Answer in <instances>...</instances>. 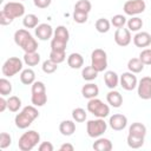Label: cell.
<instances>
[{"mask_svg":"<svg viewBox=\"0 0 151 151\" xmlns=\"http://www.w3.org/2000/svg\"><path fill=\"white\" fill-rule=\"evenodd\" d=\"M139 59L144 65H151V48H145L139 53Z\"/></svg>","mask_w":151,"mask_h":151,"instance_id":"42","label":"cell"},{"mask_svg":"<svg viewBox=\"0 0 151 151\" xmlns=\"http://www.w3.org/2000/svg\"><path fill=\"white\" fill-rule=\"evenodd\" d=\"M39 151H53L54 150V146L51 142H42L40 145H39Z\"/></svg>","mask_w":151,"mask_h":151,"instance_id":"45","label":"cell"},{"mask_svg":"<svg viewBox=\"0 0 151 151\" xmlns=\"http://www.w3.org/2000/svg\"><path fill=\"white\" fill-rule=\"evenodd\" d=\"M14 42L21 47L25 53L28 52H37L38 50V41L32 37V34L27 29H18L14 33Z\"/></svg>","mask_w":151,"mask_h":151,"instance_id":"2","label":"cell"},{"mask_svg":"<svg viewBox=\"0 0 151 151\" xmlns=\"http://www.w3.org/2000/svg\"><path fill=\"white\" fill-rule=\"evenodd\" d=\"M35 35L39 40H42V41H46L48 39H51L54 34V31L52 28V26L50 24H46V22H42V24H39L35 28Z\"/></svg>","mask_w":151,"mask_h":151,"instance_id":"15","label":"cell"},{"mask_svg":"<svg viewBox=\"0 0 151 151\" xmlns=\"http://www.w3.org/2000/svg\"><path fill=\"white\" fill-rule=\"evenodd\" d=\"M94 26L99 33H107L110 31V27H111V21H109L105 18H100L96 21Z\"/></svg>","mask_w":151,"mask_h":151,"instance_id":"31","label":"cell"},{"mask_svg":"<svg viewBox=\"0 0 151 151\" xmlns=\"http://www.w3.org/2000/svg\"><path fill=\"white\" fill-rule=\"evenodd\" d=\"M12 22H13V19L9 18V17L1 9V12H0V25L7 26V25H9V24H12Z\"/></svg>","mask_w":151,"mask_h":151,"instance_id":"43","label":"cell"},{"mask_svg":"<svg viewBox=\"0 0 151 151\" xmlns=\"http://www.w3.org/2000/svg\"><path fill=\"white\" fill-rule=\"evenodd\" d=\"M106 100L112 107H120L123 104V96L118 91L111 90L106 94Z\"/></svg>","mask_w":151,"mask_h":151,"instance_id":"20","label":"cell"},{"mask_svg":"<svg viewBox=\"0 0 151 151\" xmlns=\"http://www.w3.org/2000/svg\"><path fill=\"white\" fill-rule=\"evenodd\" d=\"M12 92V83L7 79V78H1L0 79V94L6 97L9 96Z\"/></svg>","mask_w":151,"mask_h":151,"instance_id":"33","label":"cell"},{"mask_svg":"<svg viewBox=\"0 0 151 151\" xmlns=\"http://www.w3.org/2000/svg\"><path fill=\"white\" fill-rule=\"evenodd\" d=\"M98 71H96L91 65L90 66H86V67H84L83 68V71H81V77H83V79L84 80H86V81H92V80H94L97 77H98Z\"/></svg>","mask_w":151,"mask_h":151,"instance_id":"28","label":"cell"},{"mask_svg":"<svg viewBox=\"0 0 151 151\" xmlns=\"http://www.w3.org/2000/svg\"><path fill=\"white\" fill-rule=\"evenodd\" d=\"M52 0H33V4L38 8H47L51 5Z\"/></svg>","mask_w":151,"mask_h":151,"instance_id":"44","label":"cell"},{"mask_svg":"<svg viewBox=\"0 0 151 151\" xmlns=\"http://www.w3.org/2000/svg\"><path fill=\"white\" fill-rule=\"evenodd\" d=\"M2 11L13 20L15 18H20L25 14V6L21 2H17V1H9L7 2L4 7Z\"/></svg>","mask_w":151,"mask_h":151,"instance_id":"11","label":"cell"},{"mask_svg":"<svg viewBox=\"0 0 151 151\" xmlns=\"http://www.w3.org/2000/svg\"><path fill=\"white\" fill-rule=\"evenodd\" d=\"M137 94L143 100L151 99V77H143L138 81Z\"/></svg>","mask_w":151,"mask_h":151,"instance_id":"12","label":"cell"},{"mask_svg":"<svg viewBox=\"0 0 151 151\" xmlns=\"http://www.w3.org/2000/svg\"><path fill=\"white\" fill-rule=\"evenodd\" d=\"M126 25L131 32H138L143 27V20L139 17H132L126 21Z\"/></svg>","mask_w":151,"mask_h":151,"instance_id":"29","label":"cell"},{"mask_svg":"<svg viewBox=\"0 0 151 151\" xmlns=\"http://www.w3.org/2000/svg\"><path fill=\"white\" fill-rule=\"evenodd\" d=\"M50 59L57 64H60L66 59V53H65V51H51Z\"/></svg>","mask_w":151,"mask_h":151,"instance_id":"39","label":"cell"},{"mask_svg":"<svg viewBox=\"0 0 151 151\" xmlns=\"http://www.w3.org/2000/svg\"><path fill=\"white\" fill-rule=\"evenodd\" d=\"M87 111L96 116L97 118H105L110 114V107L107 104H104L98 98L88 99L87 103Z\"/></svg>","mask_w":151,"mask_h":151,"instance_id":"8","label":"cell"},{"mask_svg":"<svg viewBox=\"0 0 151 151\" xmlns=\"http://www.w3.org/2000/svg\"><path fill=\"white\" fill-rule=\"evenodd\" d=\"M125 24H126V18L123 14H116L111 18V25H113V27L116 28L124 27Z\"/></svg>","mask_w":151,"mask_h":151,"instance_id":"38","label":"cell"},{"mask_svg":"<svg viewBox=\"0 0 151 151\" xmlns=\"http://www.w3.org/2000/svg\"><path fill=\"white\" fill-rule=\"evenodd\" d=\"M21 1H25V0H21Z\"/></svg>","mask_w":151,"mask_h":151,"instance_id":"48","label":"cell"},{"mask_svg":"<svg viewBox=\"0 0 151 151\" xmlns=\"http://www.w3.org/2000/svg\"><path fill=\"white\" fill-rule=\"evenodd\" d=\"M22 25L26 28H35L39 25V19L35 14H27L22 19Z\"/></svg>","mask_w":151,"mask_h":151,"instance_id":"30","label":"cell"},{"mask_svg":"<svg viewBox=\"0 0 151 151\" xmlns=\"http://www.w3.org/2000/svg\"><path fill=\"white\" fill-rule=\"evenodd\" d=\"M126 142H127V145L131 149H139L144 145V138L136 137V136H132V134H127Z\"/></svg>","mask_w":151,"mask_h":151,"instance_id":"32","label":"cell"},{"mask_svg":"<svg viewBox=\"0 0 151 151\" xmlns=\"http://www.w3.org/2000/svg\"><path fill=\"white\" fill-rule=\"evenodd\" d=\"M146 8V4L144 0H127L124 5H123V11L126 15H138L140 13H143Z\"/></svg>","mask_w":151,"mask_h":151,"instance_id":"10","label":"cell"},{"mask_svg":"<svg viewBox=\"0 0 151 151\" xmlns=\"http://www.w3.org/2000/svg\"><path fill=\"white\" fill-rule=\"evenodd\" d=\"M39 117V111L37 106L34 105H27L25 106L14 118L15 126L20 130L27 129L37 118Z\"/></svg>","mask_w":151,"mask_h":151,"instance_id":"1","label":"cell"},{"mask_svg":"<svg viewBox=\"0 0 151 151\" xmlns=\"http://www.w3.org/2000/svg\"><path fill=\"white\" fill-rule=\"evenodd\" d=\"M68 39H70L68 29L63 25L58 26L54 29V34L51 40V51H65Z\"/></svg>","mask_w":151,"mask_h":151,"instance_id":"3","label":"cell"},{"mask_svg":"<svg viewBox=\"0 0 151 151\" xmlns=\"http://www.w3.org/2000/svg\"><path fill=\"white\" fill-rule=\"evenodd\" d=\"M7 103H8V110L11 112H18L19 109L21 107V99L17 96H11L7 99Z\"/></svg>","mask_w":151,"mask_h":151,"instance_id":"34","label":"cell"},{"mask_svg":"<svg viewBox=\"0 0 151 151\" xmlns=\"http://www.w3.org/2000/svg\"><path fill=\"white\" fill-rule=\"evenodd\" d=\"M20 81L24 85H32L35 81V73L32 68H25L20 73Z\"/></svg>","mask_w":151,"mask_h":151,"instance_id":"25","label":"cell"},{"mask_svg":"<svg viewBox=\"0 0 151 151\" xmlns=\"http://www.w3.org/2000/svg\"><path fill=\"white\" fill-rule=\"evenodd\" d=\"M88 19V13H84V12H80V11H73V20L77 22V24H84L86 22Z\"/></svg>","mask_w":151,"mask_h":151,"instance_id":"41","label":"cell"},{"mask_svg":"<svg viewBox=\"0 0 151 151\" xmlns=\"http://www.w3.org/2000/svg\"><path fill=\"white\" fill-rule=\"evenodd\" d=\"M24 63L27 66H37L40 63V54L38 52H28L24 55Z\"/></svg>","mask_w":151,"mask_h":151,"instance_id":"27","label":"cell"},{"mask_svg":"<svg viewBox=\"0 0 151 151\" xmlns=\"http://www.w3.org/2000/svg\"><path fill=\"white\" fill-rule=\"evenodd\" d=\"M127 68L132 73H140L144 70V64L139 58H131L127 61Z\"/></svg>","mask_w":151,"mask_h":151,"instance_id":"26","label":"cell"},{"mask_svg":"<svg viewBox=\"0 0 151 151\" xmlns=\"http://www.w3.org/2000/svg\"><path fill=\"white\" fill-rule=\"evenodd\" d=\"M20 71H22V60L19 59L18 57H9L2 64V67H1L2 76L7 77V78L14 77Z\"/></svg>","mask_w":151,"mask_h":151,"instance_id":"7","label":"cell"},{"mask_svg":"<svg viewBox=\"0 0 151 151\" xmlns=\"http://www.w3.org/2000/svg\"><path fill=\"white\" fill-rule=\"evenodd\" d=\"M91 66L98 71L104 72L107 67V54L101 48H96L91 53Z\"/></svg>","mask_w":151,"mask_h":151,"instance_id":"9","label":"cell"},{"mask_svg":"<svg viewBox=\"0 0 151 151\" xmlns=\"http://www.w3.org/2000/svg\"><path fill=\"white\" fill-rule=\"evenodd\" d=\"M39 142H40V134L34 130H28L27 132H24L20 136L18 146L21 151H31L38 145Z\"/></svg>","mask_w":151,"mask_h":151,"instance_id":"4","label":"cell"},{"mask_svg":"<svg viewBox=\"0 0 151 151\" xmlns=\"http://www.w3.org/2000/svg\"><path fill=\"white\" fill-rule=\"evenodd\" d=\"M109 125L114 131H122L127 125V118H126V116H124L122 113H114L113 116L110 117Z\"/></svg>","mask_w":151,"mask_h":151,"instance_id":"16","label":"cell"},{"mask_svg":"<svg viewBox=\"0 0 151 151\" xmlns=\"http://www.w3.org/2000/svg\"><path fill=\"white\" fill-rule=\"evenodd\" d=\"M119 84L120 86L126 90V91H132L137 87L138 85V80H137V77L134 76V73L132 72H124L120 77H119Z\"/></svg>","mask_w":151,"mask_h":151,"instance_id":"14","label":"cell"},{"mask_svg":"<svg viewBox=\"0 0 151 151\" xmlns=\"http://www.w3.org/2000/svg\"><path fill=\"white\" fill-rule=\"evenodd\" d=\"M67 65L73 68V70H78L84 65V58L80 53H71L67 57Z\"/></svg>","mask_w":151,"mask_h":151,"instance_id":"23","label":"cell"},{"mask_svg":"<svg viewBox=\"0 0 151 151\" xmlns=\"http://www.w3.org/2000/svg\"><path fill=\"white\" fill-rule=\"evenodd\" d=\"M92 147L96 151H111L112 147H113V145H112V142L110 139L98 137L97 140L93 143Z\"/></svg>","mask_w":151,"mask_h":151,"instance_id":"22","label":"cell"},{"mask_svg":"<svg viewBox=\"0 0 151 151\" xmlns=\"http://www.w3.org/2000/svg\"><path fill=\"white\" fill-rule=\"evenodd\" d=\"M106 129H107V123L104 120V118L91 119V120H87L86 123V132H87V136L91 138L100 137L104 132H106Z\"/></svg>","mask_w":151,"mask_h":151,"instance_id":"6","label":"cell"},{"mask_svg":"<svg viewBox=\"0 0 151 151\" xmlns=\"http://www.w3.org/2000/svg\"><path fill=\"white\" fill-rule=\"evenodd\" d=\"M6 109H8L7 99H5L4 96H1V98H0V112H4Z\"/></svg>","mask_w":151,"mask_h":151,"instance_id":"46","label":"cell"},{"mask_svg":"<svg viewBox=\"0 0 151 151\" xmlns=\"http://www.w3.org/2000/svg\"><path fill=\"white\" fill-rule=\"evenodd\" d=\"M133 44L137 47H147L151 45V35L147 32H137L133 37Z\"/></svg>","mask_w":151,"mask_h":151,"instance_id":"17","label":"cell"},{"mask_svg":"<svg viewBox=\"0 0 151 151\" xmlns=\"http://www.w3.org/2000/svg\"><path fill=\"white\" fill-rule=\"evenodd\" d=\"M104 81L110 90H114L119 84V76L114 71H106L104 73Z\"/></svg>","mask_w":151,"mask_h":151,"instance_id":"19","label":"cell"},{"mask_svg":"<svg viewBox=\"0 0 151 151\" xmlns=\"http://www.w3.org/2000/svg\"><path fill=\"white\" fill-rule=\"evenodd\" d=\"M41 68H42V71H44L46 74H52V73H54V72L57 71L58 64L54 63V61L51 60V59H47V60H45V61L42 63Z\"/></svg>","mask_w":151,"mask_h":151,"instance_id":"36","label":"cell"},{"mask_svg":"<svg viewBox=\"0 0 151 151\" xmlns=\"http://www.w3.org/2000/svg\"><path fill=\"white\" fill-rule=\"evenodd\" d=\"M32 97L31 101L34 106H44L47 101V94H46V86L42 81H34L32 84Z\"/></svg>","mask_w":151,"mask_h":151,"instance_id":"5","label":"cell"},{"mask_svg":"<svg viewBox=\"0 0 151 151\" xmlns=\"http://www.w3.org/2000/svg\"><path fill=\"white\" fill-rule=\"evenodd\" d=\"M129 134L145 138V136H146V126L144 124H142V123H138V122L132 123L131 126L129 127Z\"/></svg>","mask_w":151,"mask_h":151,"instance_id":"24","label":"cell"},{"mask_svg":"<svg viewBox=\"0 0 151 151\" xmlns=\"http://www.w3.org/2000/svg\"><path fill=\"white\" fill-rule=\"evenodd\" d=\"M81 94L84 98L86 99H92V98H97V96L99 94V87L93 84V83H88L85 84L81 87Z\"/></svg>","mask_w":151,"mask_h":151,"instance_id":"18","label":"cell"},{"mask_svg":"<svg viewBox=\"0 0 151 151\" xmlns=\"http://www.w3.org/2000/svg\"><path fill=\"white\" fill-rule=\"evenodd\" d=\"M59 150H60V151H73V150H74V146H73L72 144H70V143H64V144L59 147Z\"/></svg>","mask_w":151,"mask_h":151,"instance_id":"47","label":"cell"},{"mask_svg":"<svg viewBox=\"0 0 151 151\" xmlns=\"http://www.w3.org/2000/svg\"><path fill=\"white\" fill-rule=\"evenodd\" d=\"M91 8H92V5L88 0H79L74 5L76 11H80V12H84V13H90Z\"/></svg>","mask_w":151,"mask_h":151,"instance_id":"37","label":"cell"},{"mask_svg":"<svg viewBox=\"0 0 151 151\" xmlns=\"http://www.w3.org/2000/svg\"><path fill=\"white\" fill-rule=\"evenodd\" d=\"M72 118H73V120L77 122V123H83V122L86 120L87 113H86V111H85L84 109L77 107V109H74V110L72 111Z\"/></svg>","mask_w":151,"mask_h":151,"instance_id":"35","label":"cell"},{"mask_svg":"<svg viewBox=\"0 0 151 151\" xmlns=\"http://www.w3.org/2000/svg\"><path fill=\"white\" fill-rule=\"evenodd\" d=\"M12 144V137L7 132H1L0 133V149H7Z\"/></svg>","mask_w":151,"mask_h":151,"instance_id":"40","label":"cell"},{"mask_svg":"<svg viewBox=\"0 0 151 151\" xmlns=\"http://www.w3.org/2000/svg\"><path fill=\"white\" fill-rule=\"evenodd\" d=\"M59 132L63 134V136H72L74 132H76V124L73 120H63L60 124H59Z\"/></svg>","mask_w":151,"mask_h":151,"instance_id":"21","label":"cell"},{"mask_svg":"<svg viewBox=\"0 0 151 151\" xmlns=\"http://www.w3.org/2000/svg\"><path fill=\"white\" fill-rule=\"evenodd\" d=\"M132 40V37H131V31L129 28H124V27H120V28H117L116 32H114V42L120 46V47H126L130 45Z\"/></svg>","mask_w":151,"mask_h":151,"instance_id":"13","label":"cell"}]
</instances>
